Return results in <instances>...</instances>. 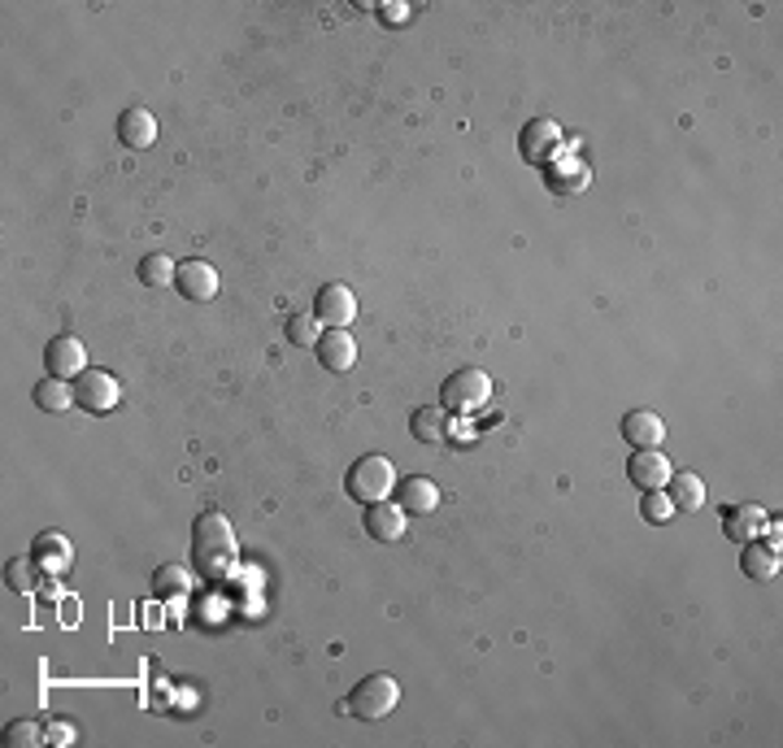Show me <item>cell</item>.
Masks as SVG:
<instances>
[{"label": "cell", "mask_w": 783, "mask_h": 748, "mask_svg": "<svg viewBox=\"0 0 783 748\" xmlns=\"http://www.w3.org/2000/svg\"><path fill=\"white\" fill-rule=\"evenodd\" d=\"M48 736H44V723H35V719H17V723H9L4 727V745L13 748H35L44 745Z\"/></svg>", "instance_id": "484cf974"}, {"label": "cell", "mask_w": 783, "mask_h": 748, "mask_svg": "<svg viewBox=\"0 0 783 748\" xmlns=\"http://www.w3.org/2000/svg\"><path fill=\"white\" fill-rule=\"evenodd\" d=\"M174 288L183 292V301H192V305H205V301H214V297H218V270H214L209 262L192 257V262H183V266H179V279H174Z\"/></svg>", "instance_id": "30bf717a"}, {"label": "cell", "mask_w": 783, "mask_h": 748, "mask_svg": "<svg viewBox=\"0 0 783 748\" xmlns=\"http://www.w3.org/2000/svg\"><path fill=\"white\" fill-rule=\"evenodd\" d=\"M362 522H366V535H371V540H380V544H396V540L405 535V527H409V514H405L400 505L375 500V505H366Z\"/></svg>", "instance_id": "9a60e30c"}, {"label": "cell", "mask_w": 783, "mask_h": 748, "mask_svg": "<svg viewBox=\"0 0 783 748\" xmlns=\"http://www.w3.org/2000/svg\"><path fill=\"white\" fill-rule=\"evenodd\" d=\"M314 353H318V362H323V371L327 374H349L353 366H358V340L349 336V327H332V331H323L318 345H314Z\"/></svg>", "instance_id": "ba28073f"}, {"label": "cell", "mask_w": 783, "mask_h": 748, "mask_svg": "<svg viewBox=\"0 0 783 748\" xmlns=\"http://www.w3.org/2000/svg\"><path fill=\"white\" fill-rule=\"evenodd\" d=\"M409 431H413L418 444H444L448 439V418H444V409L422 405V409L409 413Z\"/></svg>", "instance_id": "ffe728a7"}, {"label": "cell", "mask_w": 783, "mask_h": 748, "mask_svg": "<svg viewBox=\"0 0 783 748\" xmlns=\"http://www.w3.org/2000/svg\"><path fill=\"white\" fill-rule=\"evenodd\" d=\"M284 336H288L297 349H314L323 331H318V318H314V314H292V318L284 323Z\"/></svg>", "instance_id": "d4e9b609"}, {"label": "cell", "mask_w": 783, "mask_h": 748, "mask_svg": "<svg viewBox=\"0 0 783 748\" xmlns=\"http://www.w3.org/2000/svg\"><path fill=\"white\" fill-rule=\"evenodd\" d=\"M623 439L631 448H658L666 439V422L658 409H627L623 413Z\"/></svg>", "instance_id": "5bb4252c"}, {"label": "cell", "mask_w": 783, "mask_h": 748, "mask_svg": "<svg viewBox=\"0 0 783 748\" xmlns=\"http://www.w3.org/2000/svg\"><path fill=\"white\" fill-rule=\"evenodd\" d=\"M153 588H157L161 601H174V596H183L192 588V570L183 562H166V566L153 570Z\"/></svg>", "instance_id": "7402d4cb"}, {"label": "cell", "mask_w": 783, "mask_h": 748, "mask_svg": "<svg viewBox=\"0 0 783 748\" xmlns=\"http://www.w3.org/2000/svg\"><path fill=\"white\" fill-rule=\"evenodd\" d=\"M70 387H74L79 409H87V413H113V409H118V400H122L118 378H113L109 371H96V366H87V371L79 374Z\"/></svg>", "instance_id": "5b68a950"}, {"label": "cell", "mask_w": 783, "mask_h": 748, "mask_svg": "<svg viewBox=\"0 0 783 748\" xmlns=\"http://www.w3.org/2000/svg\"><path fill=\"white\" fill-rule=\"evenodd\" d=\"M192 562L205 579H222L236 566V531L222 514H201L192 527Z\"/></svg>", "instance_id": "6da1fadb"}, {"label": "cell", "mask_w": 783, "mask_h": 748, "mask_svg": "<svg viewBox=\"0 0 783 748\" xmlns=\"http://www.w3.org/2000/svg\"><path fill=\"white\" fill-rule=\"evenodd\" d=\"M671 474H675V466H671V457H666L662 448H631V457H627V479H631L640 492L666 487Z\"/></svg>", "instance_id": "8992f818"}, {"label": "cell", "mask_w": 783, "mask_h": 748, "mask_svg": "<svg viewBox=\"0 0 783 748\" xmlns=\"http://www.w3.org/2000/svg\"><path fill=\"white\" fill-rule=\"evenodd\" d=\"M666 496H671L675 514H697V509H706V479L692 470H675L666 483Z\"/></svg>", "instance_id": "2e32d148"}, {"label": "cell", "mask_w": 783, "mask_h": 748, "mask_svg": "<svg viewBox=\"0 0 783 748\" xmlns=\"http://www.w3.org/2000/svg\"><path fill=\"white\" fill-rule=\"evenodd\" d=\"M640 514H645V522H653V527L671 522V518H675V505H671L666 487H653V492H645V500H640Z\"/></svg>", "instance_id": "4316f807"}, {"label": "cell", "mask_w": 783, "mask_h": 748, "mask_svg": "<svg viewBox=\"0 0 783 748\" xmlns=\"http://www.w3.org/2000/svg\"><path fill=\"white\" fill-rule=\"evenodd\" d=\"M740 570H745L754 583H771V579L780 575V548H775V544H758V540L740 544Z\"/></svg>", "instance_id": "e0dca14e"}, {"label": "cell", "mask_w": 783, "mask_h": 748, "mask_svg": "<svg viewBox=\"0 0 783 748\" xmlns=\"http://www.w3.org/2000/svg\"><path fill=\"white\" fill-rule=\"evenodd\" d=\"M44 723V736H48V745H70L74 740V727H70V719H39Z\"/></svg>", "instance_id": "83f0119b"}, {"label": "cell", "mask_w": 783, "mask_h": 748, "mask_svg": "<svg viewBox=\"0 0 783 748\" xmlns=\"http://www.w3.org/2000/svg\"><path fill=\"white\" fill-rule=\"evenodd\" d=\"M557 148H562V126L553 118H535L518 135V153L527 161H549V153H557Z\"/></svg>", "instance_id": "4fadbf2b"}, {"label": "cell", "mask_w": 783, "mask_h": 748, "mask_svg": "<svg viewBox=\"0 0 783 748\" xmlns=\"http://www.w3.org/2000/svg\"><path fill=\"white\" fill-rule=\"evenodd\" d=\"M396 701H400V684H396L392 675H366L345 705H349V714H353L358 723H384L392 710H396Z\"/></svg>", "instance_id": "277c9868"}, {"label": "cell", "mask_w": 783, "mask_h": 748, "mask_svg": "<svg viewBox=\"0 0 783 748\" xmlns=\"http://www.w3.org/2000/svg\"><path fill=\"white\" fill-rule=\"evenodd\" d=\"M314 318H318L323 327H349V323L358 318V297H353V288H345V283H323L318 297H314Z\"/></svg>", "instance_id": "52a82bcc"}, {"label": "cell", "mask_w": 783, "mask_h": 748, "mask_svg": "<svg viewBox=\"0 0 783 748\" xmlns=\"http://www.w3.org/2000/svg\"><path fill=\"white\" fill-rule=\"evenodd\" d=\"M396 466H392L384 453H366V457H358L353 466H349V479H345V487H349V496L353 500H362V505H375V500H388L392 492H396Z\"/></svg>", "instance_id": "7a4b0ae2"}, {"label": "cell", "mask_w": 783, "mask_h": 748, "mask_svg": "<svg viewBox=\"0 0 783 748\" xmlns=\"http://www.w3.org/2000/svg\"><path fill=\"white\" fill-rule=\"evenodd\" d=\"M4 583H9L13 592H31V588L39 583L35 557H9V562H4Z\"/></svg>", "instance_id": "cb8c5ba5"}, {"label": "cell", "mask_w": 783, "mask_h": 748, "mask_svg": "<svg viewBox=\"0 0 783 748\" xmlns=\"http://www.w3.org/2000/svg\"><path fill=\"white\" fill-rule=\"evenodd\" d=\"M384 17H388V22H400V17H405V4H384Z\"/></svg>", "instance_id": "f1b7e54d"}, {"label": "cell", "mask_w": 783, "mask_h": 748, "mask_svg": "<svg viewBox=\"0 0 783 748\" xmlns=\"http://www.w3.org/2000/svg\"><path fill=\"white\" fill-rule=\"evenodd\" d=\"M767 527H771V518H767L762 505H727V509H723V535H727L732 544H749V540H758Z\"/></svg>", "instance_id": "7c38bea8"}, {"label": "cell", "mask_w": 783, "mask_h": 748, "mask_svg": "<svg viewBox=\"0 0 783 748\" xmlns=\"http://www.w3.org/2000/svg\"><path fill=\"white\" fill-rule=\"evenodd\" d=\"M118 140H122L127 148H148V144L157 140V118H153L148 109H122V118H118Z\"/></svg>", "instance_id": "d6986e66"}, {"label": "cell", "mask_w": 783, "mask_h": 748, "mask_svg": "<svg viewBox=\"0 0 783 748\" xmlns=\"http://www.w3.org/2000/svg\"><path fill=\"white\" fill-rule=\"evenodd\" d=\"M31 557H35V566H39L44 575H61V570L70 566V540H65L61 531H44V535H35Z\"/></svg>", "instance_id": "ac0fdd59"}, {"label": "cell", "mask_w": 783, "mask_h": 748, "mask_svg": "<svg viewBox=\"0 0 783 748\" xmlns=\"http://www.w3.org/2000/svg\"><path fill=\"white\" fill-rule=\"evenodd\" d=\"M140 283L144 288H174V279H179V262H170L166 253H148L144 262H140Z\"/></svg>", "instance_id": "603a6c76"}, {"label": "cell", "mask_w": 783, "mask_h": 748, "mask_svg": "<svg viewBox=\"0 0 783 748\" xmlns=\"http://www.w3.org/2000/svg\"><path fill=\"white\" fill-rule=\"evenodd\" d=\"M396 505H400L409 518H426V514H435V505H439V487H435L426 474H405V479H396Z\"/></svg>", "instance_id": "8fae6325"}, {"label": "cell", "mask_w": 783, "mask_h": 748, "mask_svg": "<svg viewBox=\"0 0 783 748\" xmlns=\"http://www.w3.org/2000/svg\"><path fill=\"white\" fill-rule=\"evenodd\" d=\"M44 371L65 378V383H74L79 374L87 371L83 340H79V336H57V340H48V349H44Z\"/></svg>", "instance_id": "9c48e42d"}, {"label": "cell", "mask_w": 783, "mask_h": 748, "mask_svg": "<svg viewBox=\"0 0 783 748\" xmlns=\"http://www.w3.org/2000/svg\"><path fill=\"white\" fill-rule=\"evenodd\" d=\"M492 396V378L479 371V366H466V371H453L439 383V409L444 413H474L483 409Z\"/></svg>", "instance_id": "3957f363"}, {"label": "cell", "mask_w": 783, "mask_h": 748, "mask_svg": "<svg viewBox=\"0 0 783 748\" xmlns=\"http://www.w3.org/2000/svg\"><path fill=\"white\" fill-rule=\"evenodd\" d=\"M31 396H35V405H39L44 413H65V409L74 405V387H70L65 378H57V374H48V378H39Z\"/></svg>", "instance_id": "44dd1931"}]
</instances>
